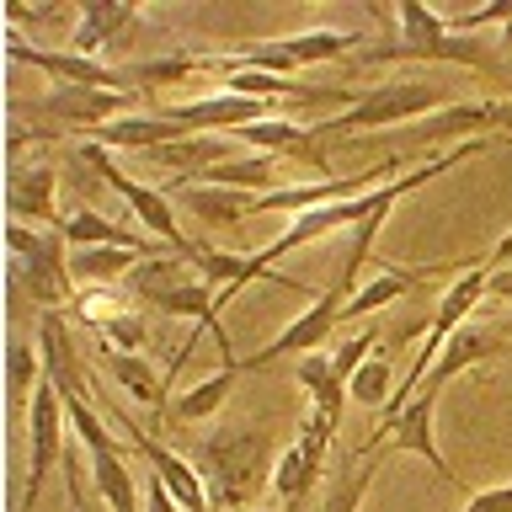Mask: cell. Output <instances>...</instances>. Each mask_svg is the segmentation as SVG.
I'll use <instances>...</instances> for the list:
<instances>
[{"mask_svg": "<svg viewBox=\"0 0 512 512\" xmlns=\"http://www.w3.org/2000/svg\"><path fill=\"white\" fill-rule=\"evenodd\" d=\"M6 59L27 64V70H43L54 86H96V91H128L123 70H112L102 59H86L75 48H32L22 32H6Z\"/></svg>", "mask_w": 512, "mask_h": 512, "instance_id": "cell-12", "label": "cell"}, {"mask_svg": "<svg viewBox=\"0 0 512 512\" xmlns=\"http://www.w3.org/2000/svg\"><path fill=\"white\" fill-rule=\"evenodd\" d=\"M139 22V6H112V0H86L75 11V32H70V48L86 59H102V48L118 38L123 27Z\"/></svg>", "mask_w": 512, "mask_h": 512, "instance_id": "cell-18", "label": "cell"}, {"mask_svg": "<svg viewBox=\"0 0 512 512\" xmlns=\"http://www.w3.org/2000/svg\"><path fill=\"white\" fill-rule=\"evenodd\" d=\"M251 512H272V507H251Z\"/></svg>", "mask_w": 512, "mask_h": 512, "instance_id": "cell-37", "label": "cell"}, {"mask_svg": "<svg viewBox=\"0 0 512 512\" xmlns=\"http://www.w3.org/2000/svg\"><path fill=\"white\" fill-rule=\"evenodd\" d=\"M54 187H59V171L48 160H32V166H16L6 176V208L16 224H32V230H59L54 219Z\"/></svg>", "mask_w": 512, "mask_h": 512, "instance_id": "cell-15", "label": "cell"}, {"mask_svg": "<svg viewBox=\"0 0 512 512\" xmlns=\"http://www.w3.org/2000/svg\"><path fill=\"white\" fill-rule=\"evenodd\" d=\"M112 416L123 422V432H128V448L144 459V470H150L160 486H166L176 502H182V512H214V502H208V486H203V475H198V464L192 459H182L171 443H160L155 432H144V427H134L128 422V411L123 406H112Z\"/></svg>", "mask_w": 512, "mask_h": 512, "instance_id": "cell-11", "label": "cell"}, {"mask_svg": "<svg viewBox=\"0 0 512 512\" xmlns=\"http://www.w3.org/2000/svg\"><path fill=\"white\" fill-rule=\"evenodd\" d=\"M502 352H512V336H507V331H480V326H459L454 336H448V347L438 352V363L427 368L422 390H438V395H443V384H448V379L470 374V368L491 363V358H502ZM422 390H416V395H422Z\"/></svg>", "mask_w": 512, "mask_h": 512, "instance_id": "cell-13", "label": "cell"}, {"mask_svg": "<svg viewBox=\"0 0 512 512\" xmlns=\"http://www.w3.org/2000/svg\"><path fill=\"white\" fill-rule=\"evenodd\" d=\"M102 363H107V374H112V384H123L128 395L139 400V406H166V379L171 374H160V368L144 358V352H107L102 347Z\"/></svg>", "mask_w": 512, "mask_h": 512, "instance_id": "cell-23", "label": "cell"}, {"mask_svg": "<svg viewBox=\"0 0 512 512\" xmlns=\"http://www.w3.org/2000/svg\"><path fill=\"white\" fill-rule=\"evenodd\" d=\"M64 416H70L75 438L86 443V454H102V448H118V443H112V432H107V422L96 416L91 395H64Z\"/></svg>", "mask_w": 512, "mask_h": 512, "instance_id": "cell-29", "label": "cell"}, {"mask_svg": "<svg viewBox=\"0 0 512 512\" xmlns=\"http://www.w3.org/2000/svg\"><path fill=\"white\" fill-rule=\"evenodd\" d=\"M459 102L454 86H438V80H422V75H406V80H384V86H368L358 91L342 118H326L315 123L320 144L331 139H358V134H384V128H411L432 118V112H448Z\"/></svg>", "mask_w": 512, "mask_h": 512, "instance_id": "cell-2", "label": "cell"}, {"mask_svg": "<svg viewBox=\"0 0 512 512\" xmlns=\"http://www.w3.org/2000/svg\"><path fill=\"white\" fill-rule=\"evenodd\" d=\"M294 379L304 384V400H310V406L326 416L331 427L342 422V411H347V379L336 374V363L326 358V352H304Z\"/></svg>", "mask_w": 512, "mask_h": 512, "instance_id": "cell-22", "label": "cell"}, {"mask_svg": "<svg viewBox=\"0 0 512 512\" xmlns=\"http://www.w3.org/2000/svg\"><path fill=\"white\" fill-rule=\"evenodd\" d=\"M176 192H182L187 214H198L203 224H246L251 208H256V192H235V187H203V182H192V187H176Z\"/></svg>", "mask_w": 512, "mask_h": 512, "instance_id": "cell-24", "label": "cell"}, {"mask_svg": "<svg viewBox=\"0 0 512 512\" xmlns=\"http://www.w3.org/2000/svg\"><path fill=\"white\" fill-rule=\"evenodd\" d=\"M496 256H512V230H507V240H502V246H496Z\"/></svg>", "mask_w": 512, "mask_h": 512, "instance_id": "cell-33", "label": "cell"}, {"mask_svg": "<svg viewBox=\"0 0 512 512\" xmlns=\"http://www.w3.org/2000/svg\"><path fill=\"white\" fill-rule=\"evenodd\" d=\"M502 48H512V16H507V27H502Z\"/></svg>", "mask_w": 512, "mask_h": 512, "instance_id": "cell-34", "label": "cell"}, {"mask_svg": "<svg viewBox=\"0 0 512 512\" xmlns=\"http://www.w3.org/2000/svg\"><path fill=\"white\" fill-rule=\"evenodd\" d=\"M176 139H187V128L171 123L166 112H128V118H118V123H107V128L91 134V144L134 150V155H150V150H160V144H176Z\"/></svg>", "mask_w": 512, "mask_h": 512, "instance_id": "cell-17", "label": "cell"}, {"mask_svg": "<svg viewBox=\"0 0 512 512\" xmlns=\"http://www.w3.org/2000/svg\"><path fill=\"white\" fill-rule=\"evenodd\" d=\"M464 512H512V480H502V486H491V491H475L470 502H464Z\"/></svg>", "mask_w": 512, "mask_h": 512, "instance_id": "cell-30", "label": "cell"}, {"mask_svg": "<svg viewBox=\"0 0 512 512\" xmlns=\"http://www.w3.org/2000/svg\"><path fill=\"white\" fill-rule=\"evenodd\" d=\"M502 331L512 336V304H507V315H502Z\"/></svg>", "mask_w": 512, "mask_h": 512, "instance_id": "cell-35", "label": "cell"}, {"mask_svg": "<svg viewBox=\"0 0 512 512\" xmlns=\"http://www.w3.org/2000/svg\"><path fill=\"white\" fill-rule=\"evenodd\" d=\"M64 486H70V512H86V480H80L75 459H64Z\"/></svg>", "mask_w": 512, "mask_h": 512, "instance_id": "cell-32", "label": "cell"}, {"mask_svg": "<svg viewBox=\"0 0 512 512\" xmlns=\"http://www.w3.org/2000/svg\"><path fill=\"white\" fill-rule=\"evenodd\" d=\"M427 278H432L427 267H384L374 283H368V288H358V294L347 299V310H342V326H347V320H368V315H379L384 304H395V299H411V294H416V288H422Z\"/></svg>", "mask_w": 512, "mask_h": 512, "instance_id": "cell-21", "label": "cell"}, {"mask_svg": "<svg viewBox=\"0 0 512 512\" xmlns=\"http://www.w3.org/2000/svg\"><path fill=\"white\" fill-rule=\"evenodd\" d=\"M235 374L240 368H219V374H208L203 384H192L187 395H176V416H182V422H208V416H219V406L230 400Z\"/></svg>", "mask_w": 512, "mask_h": 512, "instance_id": "cell-26", "label": "cell"}, {"mask_svg": "<svg viewBox=\"0 0 512 512\" xmlns=\"http://www.w3.org/2000/svg\"><path fill=\"white\" fill-rule=\"evenodd\" d=\"M347 299L342 288H320V294L310 299V310H304L294 326H283L278 331V342H267L262 352H251V358H240V374H251V368H272L278 358H304V352H320L331 342V331L342 326V310H347Z\"/></svg>", "mask_w": 512, "mask_h": 512, "instance_id": "cell-9", "label": "cell"}, {"mask_svg": "<svg viewBox=\"0 0 512 512\" xmlns=\"http://www.w3.org/2000/svg\"><path fill=\"white\" fill-rule=\"evenodd\" d=\"M438 400H443L438 390H422L400 416H384L363 448H368V454H379V448H390V454H416V459L432 464V475H438L448 491H464V480L448 470V459L438 448Z\"/></svg>", "mask_w": 512, "mask_h": 512, "instance_id": "cell-7", "label": "cell"}, {"mask_svg": "<svg viewBox=\"0 0 512 512\" xmlns=\"http://www.w3.org/2000/svg\"><path fill=\"white\" fill-rule=\"evenodd\" d=\"M91 331L102 336L107 352H144L150 347V320H144L134 304H123V310H112L107 320H96Z\"/></svg>", "mask_w": 512, "mask_h": 512, "instance_id": "cell-27", "label": "cell"}, {"mask_svg": "<svg viewBox=\"0 0 512 512\" xmlns=\"http://www.w3.org/2000/svg\"><path fill=\"white\" fill-rule=\"evenodd\" d=\"M374 454H368V448H358V454H352L342 470H336L326 486H320V496L304 512H363V502H368V486H374Z\"/></svg>", "mask_w": 512, "mask_h": 512, "instance_id": "cell-19", "label": "cell"}, {"mask_svg": "<svg viewBox=\"0 0 512 512\" xmlns=\"http://www.w3.org/2000/svg\"><path fill=\"white\" fill-rule=\"evenodd\" d=\"M128 107H134V91H96V86H54V91H43L38 102H11L16 118H22V112H43L48 123H59L54 139H64V134L91 139L96 128L128 118Z\"/></svg>", "mask_w": 512, "mask_h": 512, "instance_id": "cell-8", "label": "cell"}, {"mask_svg": "<svg viewBox=\"0 0 512 512\" xmlns=\"http://www.w3.org/2000/svg\"><path fill=\"white\" fill-rule=\"evenodd\" d=\"M6 262H11V294L32 299L43 315L70 310L80 283L70 278V246L59 230H32V224H6Z\"/></svg>", "mask_w": 512, "mask_h": 512, "instance_id": "cell-4", "label": "cell"}, {"mask_svg": "<svg viewBox=\"0 0 512 512\" xmlns=\"http://www.w3.org/2000/svg\"><path fill=\"white\" fill-rule=\"evenodd\" d=\"M38 352H43V379L54 384L59 395H86V363H80V347L70 336L64 310L38 315Z\"/></svg>", "mask_w": 512, "mask_h": 512, "instance_id": "cell-16", "label": "cell"}, {"mask_svg": "<svg viewBox=\"0 0 512 512\" xmlns=\"http://www.w3.org/2000/svg\"><path fill=\"white\" fill-rule=\"evenodd\" d=\"M198 475L208 486L214 512H251L262 507V491H272V464H267V432L262 427H235L219 432L198 448Z\"/></svg>", "mask_w": 512, "mask_h": 512, "instance_id": "cell-3", "label": "cell"}, {"mask_svg": "<svg viewBox=\"0 0 512 512\" xmlns=\"http://www.w3.org/2000/svg\"><path fill=\"white\" fill-rule=\"evenodd\" d=\"M75 166H91L102 182L118 192V198L134 208V219L144 224V235L150 240H160L166 251H176V256H187V262H198V240H187L182 235V224H176V208H171V198L160 187H144V182H134V176H123V166L112 160V150L107 144H91V139H80L75 144Z\"/></svg>", "mask_w": 512, "mask_h": 512, "instance_id": "cell-6", "label": "cell"}, {"mask_svg": "<svg viewBox=\"0 0 512 512\" xmlns=\"http://www.w3.org/2000/svg\"><path fill=\"white\" fill-rule=\"evenodd\" d=\"M144 512H182V502H176V496L150 475V480H144Z\"/></svg>", "mask_w": 512, "mask_h": 512, "instance_id": "cell-31", "label": "cell"}, {"mask_svg": "<svg viewBox=\"0 0 512 512\" xmlns=\"http://www.w3.org/2000/svg\"><path fill=\"white\" fill-rule=\"evenodd\" d=\"M507 128H512V102H507Z\"/></svg>", "mask_w": 512, "mask_h": 512, "instance_id": "cell-36", "label": "cell"}, {"mask_svg": "<svg viewBox=\"0 0 512 512\" xmlns=\"http://www.w3.org/2000/svg\"><path fill=\"white\" fill-rule=\"evenodd\" d=\"M59 235L70 251H139V256H166V246L150 235H134L123 230V224H112L107 214H96V208H75V214L59 219Z\"/></svg>", "mask_w": 512, "mask_h": 512, "instance_id": "cell-14", "label": "cell"}, {"mask_svg": "<svg viewBox=\"0 0 512 512\" xmlns=\"http://www.w3.org/2000/svg\"><path fill=\"white\" fill-rule=\"evenodd\" d=\"M395 16V38H384L374 48H363V64H390V59H438V64H464V70H480L486 80H507V59L496 54L491 43L464 38V32H448V22L438 11L416 6V0H400L390 11Z\"/></svg>", "mask_w": 512, "mask_h": 512, "instance_id": "cell-1", "label": "cell"}, {"mask_svg": "<svg viewBox=\"0 0 512 512\" xmlns=\"http://www.w3.org/2000/svg\"><path fill=\"white\" fill-rule=\"evenodd\" d=\"M352 43H363L358 32H342V27H304V32H288V38H278V48L288 59L299 64H326V59H342Z\"/></svg>", "mask_w": 512, "mask_h": 512, "instance_id": "cell-25", "label": "cell"}, {"mask_svg": "<svg viewBox=\"0 0 512 512\" xmlns=\"http://www.w3.org/2000/svg\"><path fill=\"white\" fill-rule=\"evenodd\" d=\"M128 294L134 304H150L155 315H171V320H198L203 331H214L219 342H230L219 326V288L203 278L198 267L187 262V256H150V262H139L128 272Z\"/></svg>", "mask_w": 512, "mask_h": 512, "instance_id": "cell-5", "label": "cell"}, {"mask_svg": "<svg viewBox=\"0 0 512 512\" xmlns=\"http://www.w3.org/2000/svg\"><path fill=\"white\" fill-rule=\"evenodd\" d=\"M91 480H96V502H102L107 512H144L134 464H128L123 448H102V454H91Z\"/></svg>", "mask_w": 512, "mask_h": 512, "instance_id": "cell-20", "label": "cell"}, {"mask_svg": "<svg viewBox=\"0 0 512 512\" xmlns=\"http://www.w3.org/2000/svg\"><path fill=\"white\" fill-rule=\"evenodd\" d=\"M64 395L54 384H38V395H32V411H27V480H22V496H16L11 512H32L38 502L43 480H48V464H59V438H64Z\"/></svg>", "mask_w": 512, "mask_h": 512, "instance_id": "cell-10", "label": "cell"}, {"mask_svg": "<svg viewBox=\"0 0 512 512\" xmlns=\"http://www.w3.org/2000/svg\"><path fill=\"white\" fill-rule=\"evenodd\" d=\"M347 395L358 400V406H374V411H384L390 406V395H395V368H390V352H374L358 374L347 379Z\"/></svg>", "mask_w": 512, "mask_h": 512, "instance_id": "cell-28", "label": "cell"}]
</instances>
